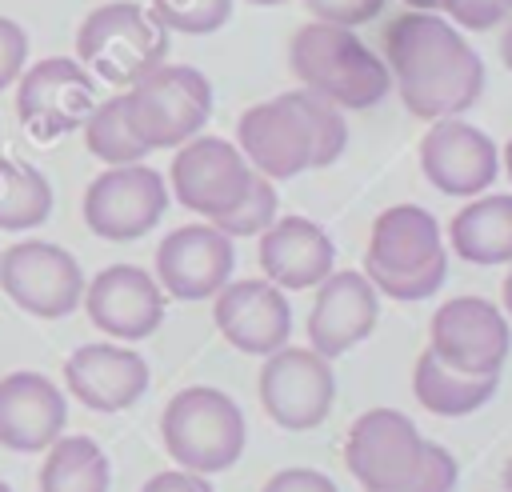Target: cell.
Returning a JSON list of instances; mask_svg holds the SVG:
<instances>
[{"instance_id":"cell-4","label":"cell","mask_w":512,"mask_h":492,"mask_svg":"<svg viewBox=\"0 0 512 492\" xmlns=\"http://www.w3.org/2000/svg\"><path fill=\"white\" fill-rule=\"evenodd\" d=\"M168 56V28L132 0L92 8L76 28V60L92 80L132 88Z\"/></svg>"},{"instance_id":"cell-30","label":"cell","mask_w":512,"mask_h":492,"mask_svg":"<svg viewBox=\"0 0 512 492\" xmlns=\"http://www.w3.org/2000/svg\"><path fill=\"white\" fill-rule=\"evenodd\" d=\"M148 12L168 28L184 36H208L228 24L232 0H152Z\"/></svg>"},{"instance_id":"cell-42","label":"cell","mask_w":512,"mask_h":492,"mask_svg":"<svg viewBox=\"0 0 512 492\" xmlns=\"http://www.w3.org/2000/svg\"><path fill=\"white\" fill-rule=\"evenodd\" d=\"M504 492H512V456H508V464H504Z\"/></svg>"},{"instance_id":"cell-40","label":"cell","mask_w":512,"mask_h":492,"mask_svg":"<svg viewBox=\"0 0 512 492\" xmlns=\"http://www.w3.org/2000/svg\"><path fill=\"white\" fill-rule=\"evenodd\" d=\"M412 12H436L440 8V0H404Z\"/></svg>"},{"instance_id":"cell-7","label":"cell","mask_w":512,"mask_h":492,"mask_svg":"<svg viewBox=\"0 0 512 492\" xmlns=\"http://www.w3.org/2000/svg\"><path fill=\"white\" fill-rule=\"evenodd\" d=\"M168 208V180L144 164L104 168L84 192V224L92 236L128 244L148 236Z\"/></svg>"},{"instance_id":"cell-1","label":"cell","mask_w":512,"mask_h":492,"mask_svg":"<svg viewBox=\"0 0 512 492\" xmlns=\"http://www.w3.org/2000/svg\"><path fill=\"white\" fill-rule=\"evenodd\" d=\"M392 88L416 120H448L468 112L484 92V60L472 44L432 12H404L384 32Z\"/></svg>"},{"instance_id":"cell-14","label":"cell","mask_w":512,"mask_h":492,"mask_svg":"<svg viewBox=\"0 0 512 492\" xmlns=\"http://www.w3.org/2000/svg\"><path fill=\"white\" fill-rule=\"evenodd\" d=\"M88 320L112 340H144L164 324V288L136 264H108L84 284Z\"/></svg>"},{"instance_id":"cell-24","label":"cell","mask_w":512,"mask_h":492,"mask_svg":"<svg viewBox=\"0 0 512 492\" xmlns=\"http://www.w3.org/2000/svg\"><path fill=\"white\" fill-rule=\"evenodd\" d=\"M496 384H500V376H464V372H452L448 364H440L432 356V348H424L416 356V368H412L416 404L428 408L432 416H468V412L484 408L496 396Z\"/></svg>"},{"instance_id":"cell-37","label":"cell","mask_w":512,"mask_h":492,"mask_svg":"<svg viewBox=\"0 0 512 492\" xmlns=\"http://www.w3.org/2000/svg\"><path fill=\"white\" fill-rule=\"evenodd\" d=\"M140 492H216V488L208 484V476H196V472H184V468H168V472L148 476Z\"/></svg>"},{"instance_id":"cell-41","label":"cell","mask_w":512,"mask_h":492,"mask_svg":"<svg viewBox=\"0 0 512 492\" xmlns=\"http://www.w3.org/2000/svg\"><path fill=\"white\" fill-rule=\"evenodd\" d=\"M504 172H508V180H512V140L504 144Z\"/></svg>"},{"instance_id":"cell-27","label":"cell","mask_w":512,"mask_h":492,"mask_svg":"<svg viewBox=\"0 0 512 492\" xmlns=\"http://www.w3.org/2000/svg\"><path fill=\"white\" fill-rule=\"evenodd\" d=\"M84 144L96 160H104L108 168H120V164H140L148 156V148L132 136L128 128V116H124V100L120 92L104 104H96L84 120Z\"/></svg>"},{"instance_id":"cell-35","label":"cell","mask_w":512,"mask_h":492,"mask_svg":"<svg viewBox=\"0 0 512 492\" xmlns=\"http://www.w3.org/2000/svg\"><path fill=\"white\" fill-rule=\"evenodd\" d=\"M440 8L448 12V20H456L460 28H472V32H484V28H496L500 20H508L500 0H440Z\"/></svg>"},{"instance_id":"cell-31","label":"cell","mask_w":512,"mask_h":492,"mask_svg":"<svg viewBox=\"0 0 512 492\" xmlns=\"http://www.w3.org/2000/svg\"><path fill=\"white\" fill-rule=\"evenodd\" d=\"M364 276L376 292H384L388 300H428L440 292L444 276H448V256L428 264V268H416V272H388V268H376V264H364Z\"/></svg>"},{"instance_id":"cell-3","label":"cell","mask_w":512,"mask_h":492,"mask_svg":"<svg viewBox=\"0 0 512 492\" xmlns=\"http://www.w3.org/2000/svg\"><path fill=\"white\" fill-rule=\"evenodd\" d=\"M160 440H164V452L176 460V468L212 476L240 460L248 428H244L240 404L228 392L212 384H192L164 404Z\"/></svg>"},{"instance_id":"cell-5","label":"cell","mask_w":512,"mask_h":492,"mask_svg":"<svg viewBox=\"0 0 512 492\" xmlns=\"http://www.w3.org/2000/svg\"><path fill=\"white\" fill-rule=\"evenodd\" d=\"M132 136L152 148H180L212 116V84L192 64H160L120 92Z\"/></svg>"},{"instance_id":"cell-26","label":"cell","mask_w":512,"mask_h":492,"mask_svg":"<svg viewBox=\"0 0 512 492\" xmlns=\"http://www.w3.org/2000/svg\"><path fill=\"white\" fill-rule=\"evenodd\" d=\"M52 200H56L52 184L36 164L0 156V228L4 232H24L44 224L52 216Z\"/></svg>"},{"instance_id":"cell-23","label":"cell","mask_w":512,"mask_h":492,"mask_svg":"<svg viewBox=\"0 0 512 492\" xmlns=\"http://www.w3.org/2000/svg\"><path fill=\"white\" fill-rule=\"evenodd\" d=\"M448 244L468 264H512V196L468 200L448 224Z\"/></svg>"},{"instance_id":"cell-17","label":"cell","mask_w":512,"mask_h":492,"mask_svg":"<svg viewBox=\"0 0 512 492\" xmlns=\"http://www.w3.org/2000/svg\"><path fill=\"white\" fill-rule=\"evenodd\" d=\"M236 148L248 160V168L268 180H288L312 168V136L288 92L240 112Z\"/></svg>"},{"instance_id":"cell-33","label":"cell","mask_w":512,"mask_h":492,"mask_svg":"<svg viewBox=\"0 0 512 492\" xmlns=\"http://www.w3.org/2000/svg\"><path fill=\"white\" fill-rule=\"evenodd\" d=\"M308 12L324 24H340V28H356L380 16L384 0H304Z\"/></svg>"},{"instance_id":"cell-18","label":"cell","mask_w":512,"mask_h":492,"mask_svg":"<svg viewBox=\"0 0 512 492\" xmlns=\"http://www.w3.org/2000/svg\"><path fill=\"white\" fill-rule=\"evenodd\" d=\"M380 320V292L368 284L364 272H328L308 312V348L324 360L352 352L360 340L372 336Z\"/></svg>"},{"instance_id":"cell-2","label":"cell","mask_w":512,"mask_h":492,"mask_svg":"<svg viewBox=\"0 0 512 492\" xmlns=\"http://www.w3.org/2000/svg\"><path fill=\"white\" fill-rule=\"evenodd\" d=\"M288 64L308 92L324 96L336 108L360 112L392 92L388 64L352 28L340 24H324V20L300 24L288 44Z\"/></svg>"},{"instance_id":"cell-20","label":"cell","mask_w":512,"mask_h":492,"mask_svg":"<svg viewBox=\"0 0 512 492\" xmlns=\"http://www.w3.org/2000/svg\"><path fill=\"white\" fill-rule=\"evenodd\" d=\"M68 404L64 392L32 368L8 372L0 380V448L44 452L64 436Z\"/></svg>"},{"instance_id":"cell-16","label":"cell","mask_w":512,"mask_h":492,"mask_svg":"<svg viewBox=\"0 0 512 492\" xmlns=\"http://www.w3.org/2000/svg\"><path fill=\"white\" fill-rule=\"evenodd\" d=\"M212 320L220 336L248 356H272L292 336V308L288 296L268 284L264 276L252 280H228L212 296Z\"/></svg>"},{"instance_id":"cell-44","label":"cell","mask_w":512,"mask_h":492,"mask_svg":"<svg viewBox=\"0 0 512 492\" xmlns=\"http://www.w3.org/2000/svg\"><path fill=\"white\" fill-rule=\"evenodd\" d=\"M500 8H504V12H508V16H512V0H500Z\"/></svg>"},{"instance_id":"cell-15","label":"cell","mask_w":512,"mask_h":492,"mask_svg":"<svg viewBox=\"0 0 512 492\" xmlns=\"http://www.w3.org/2000/svg\"><path fill=\"white\" fill-rule=\"evenodd\" d=\"M236 264L232 240L216 224H184L156 248V284L176 300H212Z\"/></svg>"},{"instance_id":"cell-28","label":"cell","mask_w":512,"mask_h":492,"mask_svg":"<svg viewBox=\"0 0 512 492\" xmlns=\"http://www.w3.org/2000/svg\"><path fill=\"white\" fill-rule=\"evenodd\" d=\"M288 100L296 104V112H300L304 124H308V136H312V168L336 164L340 152L348 148V120L340 116V108L328 104L324 96L308 92V88L288 92Z\"/></svg>"},{"instance_id":"cell-12","label":"cell","mask_w":512,"mask_h":492,"mask_svg":"<svg viewBox=\"0 0 512 492\" xmlns=\"http://www.w3.org/2000/svg\"><path fill=\"white\" fill-rule=\"evenodd\" d=\"M248 176L252 168L236 144H228L224 136H192L172 156L168 188L188 212H200L212 224L216 216L236 208L248 188Z\"/></svg>"},{"instance_id":"cell-8","label":"cell","mask_w":512,"mask_h":492,"mask_svg":"<svg viewBox=\"0 0 512 492\" xmlns=\"http://www.w3.org/2000/svg\"><path fill=\"white\" fill-rule=\"evenodd\" d=\"M508 316L484 296H452L428 324V348L440 364L464 376H500L508 360Z\"/></svg>"},{"instance_id":"cell-9","label":"cell","mask_w":512,"mask_h":492,"mask_svg":"<svg viewBox=\"0 0 512 492\" xmlns=\"http://www.w3.org/2000/svg\"><path fill=\"white\" fill-rule=\"evenodd\" d=\"M96 108V80L72 56H48L20 72L16 80V116L28 136L56 140L88 120Z\"/></svg>"},{"instance_id":"cell-13","label":"cell","mask_w":512,"mask_h":492,"mask_svg":"<svg viewBox=\"0 0 512 492\" xmlns=\"http://www.w3.org/2000/svg\"><path fill=\"white\" fill-rule=\"evenodd\" d=\"M424 180L444 196H480L500 172V148L476 124L448 116L432 120L420 140Z\"/></svg>"},{"instance_id":"cell-39","label":"cell","mask_w":512,"mask_h":492,"mask_svg":"<svg viewBox=\"0 0 512 492\" xmlns=\"http://www.w3.org/2000/svg\"><path fill=\"white\" fill-rule=\"evenodd\" d=\"M500 296H504V308H500V312H504V316H512V272L504 276V288H500Z\"/></svg>"},{"instance_id":"cell-34","label":"cell","mask_w":512,"mask_h":492,"mask_svg":"<svg viewBox=\"0 0 512 492\" xmlns=\"http://www.w3.org/2000/svg\"><path fill=\"white\" fill-rule=\"evenodd\" d=\"M24 60H28V32L16 20L0 16V92L20 80Z\"/></svg>"},{"instance_id":"cell-36","label":"cell","mask_w":512,"mask_h":492,"mask_svg":"<svg viewBox=\"0 0 512 492\" xmlns=\"http://www.w3.org/2000/svg\"><path fill=\"white\" fill-rule=\"evenodd\" d=\"M260 492H336V484L316 468H280L264 480Z\"/></svg>"},{"instance_id":"cell-11","label":"cell","mask_w":512,"mask_h":492,"mask_svg":"<svg viewBox=\"0 0 512 492\" xmlns=\"http://www.w3.org/2000/svg\"><path fill=\"white\" fill-rule=\"evenodd\" d=\"M332 400H336V376L320 352L284 344L264 360L260 404L280 428L288 432L316 428L332 412Z\"/></svg>"},{"instance_id":"cell-38","label":"cell","mask_w":512,"mask_h":492,"mask_svg":"<svg viewBox=\"0 0 512 492\" xmlns=\"http://www.w3.org/2000/svg\"><path fill=\"white\" fill-rule=\"evenodd\" d=\"M500 60H504V68L512 72V20H508V28H504V36H500Z\"/></svg>"},{"instance_id":"cell-10","label":"cell","mask_w":512,"mask_h":492,"mask_svg":"<svg viewBox=\"0 0 512 492\" xmlns=\"http://www.w3.org/2000/svg\"><path fill=\"white\" fill-rule=\"evenodd\" d=\"M424 436L396 408H368L344 436V464L364 492H396L424 460Z\"/></svg>"},{"instance_id":"cell-22","label":"cell","mask_w":512,"mask_h":492,"mask_svg":"<svg viewBox=\"0 0 512 492\" xmlns=\"http://www.w3.org/2000/svg\"><path fill=\"white\" fill-rule=\"evenodd\" d=\"M444 256L448 252H444L436 216L420 204H392L372 224L364 264H376L388 272H416V268H428Z\"/></svg>"},{"instance_id":"cell-32","label":"cell","mask_w":512,"mask_h":492,"mask_svg":"<svg viewBox=\"0 0 512 492\" xmlns=\"http://www.w3.org/2000/svg\"><path fill=\"white\" fill-rule=\"evenodd\" d=\"M456 476H460L456 456H452L444 444L428 440V444H424V460H420V468H416L396 492H452V488H456Z\"/></svg>"},{"instance_id":"cell-25","label":"cell","mask_w":512,"mask_h":492,"mask_svg":"<svg viewBox=\"0 0 512 492\" xmlns=\"http://www.w3.org/2000/svg\"><path fill=\"white\" fill-rule=\"evenodd\" d=\"M112 464L92 436H60L44 448L40 492H108Z\"/></svg>"},{"instance_id":"cell-19","label":"cell","mask_w":512,"mask_h":492,"mask_svg":"<svg viewBox=\"0 0 512 492\" xmlns=\"http://www.w3.org/2000/svg\"><path fill=\"white\" fill-rule=\"evenodd\" d=\"M64 384L92 412H124L148 392V360L112 340L80 344L64 360Z\"/></svg>"},{"instance_id":"cell-21","label":"cell","mask_w":512,"mask_h":492,"mask_svg":"<svg viewBox=\"0 0 512 492\" xmlns=\"http://www.w3.org/2000/svg\"><path fill=\"white\" fill-rule=\"evenodd\" d=\"M336 260L332 236L308 216H276L268 232H260V272L280 292L316 288Z\"/></svg>"},{"instance_id":"cell-45","label":"cell","mask_w":512,"mask_h":492,"mask_svg":"<svg viewBox=\"0 0 512 492\" xmlns=\"http://www.w3.org/2000/svg\"><path fill=\"white\" fill-rule=\"evenodd\" d=\"M0 492H12V488H8V480H0Z\"/></svg>"},{"instance_id":"cell-6","label":"cell","mask_w":512,"mask_h":492,"mask_svg":"<svg viewBox=\"0 0 512 492\" xmlns=\"http://www.w3.org/2000/svg\"><path fill=\"white\" fill-rule=\"evenodd\" d=\"M84 272L76 256L52 240H20L0 252V288L4 296L36 316V320H64L84 300Z\"/></svg>"},{"instance_id":"cell-43","label":"cell","mask_w":512,"mask_h":492,"mask_svg":"<svg viewBox=\"0 0 512 492\" xmlns=\"http://www.w3.org/2000/svg\"><path fill=\"white\" fill-rule=\"evenodd\" d=\"M248 4H260V8H272V4H284V0H248Z\"/></svg>"},{"instance_id":"cell-29","label":"cell","mask_w":512,"mask_h":492,"mask_svg":"<svg viewBox=\"0 0 512 492\" xmlns=\"http://www.w3.org/2000/svg\"><path fill=\"white\" fill-rule=\"evenodd\" d=\"M276 208H280V200H276V184H272L268 176L252 172V176H248L244 196L236 200V208H228V212H224V216H216L212 224H216L228 240H236V236H260V232H268V228H272Z\"/></svg>"}]
</instances>
